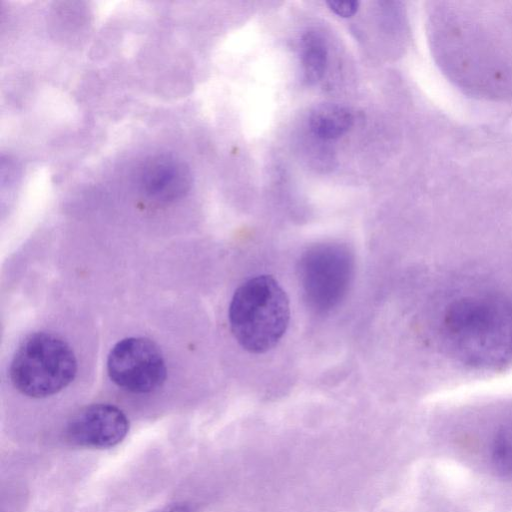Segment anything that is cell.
Listing matches in <instances>:
<instances>
[{
    "instance_id": "30bf717a",
    "label": "cell",
    "mask_w": 512,
    "mask_h": 512,
    "mask_svg": "<svg viewBox=\"0 0 512 512\" xmlns=\"http://www.w3.org/2000/svg\"><path fill=\"white\" fill-rule=\"evenodd\" d=\"M492 460L499 472L512 477V420L497 432L492 445Z\"/></svg>"
},
{
    "instance_id": "8992f818",
    "label": "cell",
    "mask_w": 512,
    "mask_h": 512,
    "mask_svg": "<svg viewBox=\"0 0 512 512\" xmlns=\"http://www.w3.org/2000/svg\"><path fill=\"white\" fill-rule=\"evenodd\" d=\"M129 421L118 407L97 403L79 410L67 423V440L76 446L106 449L126 437Z\"/></svg>"
},
{
    "instance_id": "52a82bcc",
    "label": "cell",
    "mask_w": 512,
    "mask_h": 512,
    "mask_svg": "<svg viewBox=\"0 0 512 512\" xmlns=\"http://www.w3.org/2000/svg\"><path fill=\"white\" fill-rule=\"evenodd\" d=\"M136 181L148 198L167 203L183 198L190 191L193 178L190 167L182 158L159 153L142 162Z\"/></svg>"
},
{
    "instance_id": "3957f363",
    "label": "cell",
    "mask_w": 512,
    "mask_h": 512,
    "mask_svg": "<svg viewBox=\"0 0 512 512\" xmlns=\"http://www.w3.org/2000/svg\"><path fill=\"white\" fill-rule=\"evenodd\" d=\"M77 373L71 347L46 332L29 335L14 352L9 378L16 390L31 398H45L67 387Z\"/></svg>"
},
{
    "instance_id": "ba28073f",
    "label": "cell",
    "mask_w": 512,
    "mask_h": 512,
    "mask_svg": "<svg viewBox=\"0 0 512 512\" xmlns=\"http://www.w3.org/2000/svg\"><path fill=\"white\" fill-rule=\"evenodd\" d=\"M351 111L340 104L321 103L309 115L311 132L322 140H334L343 136L353 125Z\"/></svg>"
},
{
    "instance_id": "8fae6325",
    "label": "cell",
    "mask_w": 512,
    "mask_h": 512,
    "mask_svg": "<svg viewBox=\"0 0 512 512\" xmlns=\"http://www.w3.org/2000/svg\"><path fill=\"white\" fill-rule=\"evenodd\" d=\"M329 9L339 17H352L359 8L358 1H328Z\"/></svg>"
},
{
    "instance_id": "6da1fadb",
    "label": "cell",
    "mask_w": 512,
    "mask_h": 512,
    "mask_svg": "<svg viewBox=\"0 0 512 512\" xmlns=\"http://www.w3.org/2000/svg\"><path fill=\"white\" fill-rule=\"evenodd\" d=\"M444 332L456 356L477 369L512 360V308L492 296H465L446 308Z\"/></svg>"
},
{
    "instance_id": "5b68a950",
    "label": "cell",
    "mask_w": 512,
    "mask_h": 512,
    "mask_svg": "<svg viewBox=\"0 0 512 512\" xmlns=\"http://www.w3.org/2000/svg\"><path fill=\"white\" fill-rule=\"evenodd\" d=\"M110 380L132 393H149L166 379L167 369L161 351L143 337H128L117 342L107 358Z\"/></svg>"
},
{
    "instance_id": "9c48e42d",
    "label": "cell",
    "mask_w": 512,
    "mask_h": 512,
    "mask_svg": "<svg viewBox=\"0 0 512 512\" xmlns=\"http://www.w3.org/2000/svg\"><path fill=\"white\" fill-rule=\"evenodd\" d=\"M300 58L304 79L308 84L319 82L327 68L328 48L321 34L308 31L300 42Z\"/></svg>"
},
{
    "instance_id": "277c9868",
    "label": "cell",
    "mask_w": 512,
    "mask_h": 512,
    "mask_svg": "<svg viewBox=\"0 0 512 512\" xmlns=\"http://www.w3.org/2000/svg\"><path fill=\"white\" fill-rule=\"evenodd\" d=\"M353 271L351 253L339 245L325 244L309 249L300 264L301 282L310 306L325 312L346 293Z\"/></svg>"
},
{
    "instance_id": "7c38bea8",
    "label": "cell",
    "mask_w": 512,
    "mask_h": 512,
    "mask_svg": "<svg viewBox=\"0 0 512 512\" xmlns=\"http://www.w3.org/2000/svg\"><path fill=\"white\" fill-rule=\"evenodd\" d=\"M156 512H190V508L186 504L176 503L159 509Z\"/></svg>"
},
{
    "instance_id": "7a4b0ae2",
    "label": "cell",
    "mask_w": 512,
    "mask_h": 512,
    "mask_svg": "<svg viewBox=\"0 0 512 512\" xmlns=\"http://www.w3.org/2000/svg\"><path fill=\"white\" fill-rule=\"evenodd\" d=\"M228 318L232 334L243 349L264 353L276 346L286 332L289 300L276 279L259 275L236 289Z\"/></svg>"
}]
</instances>
